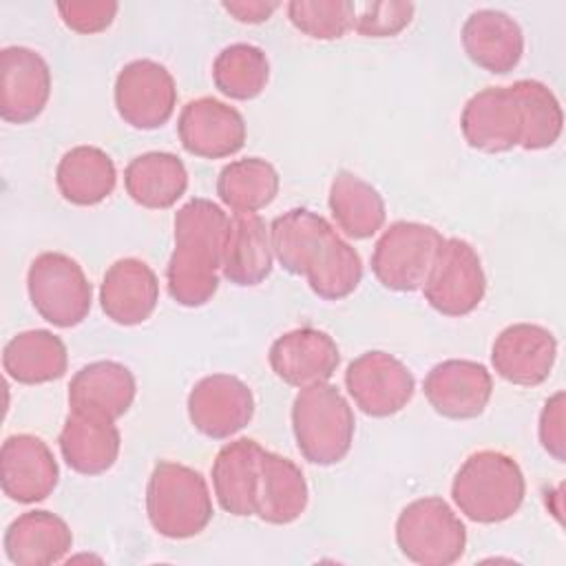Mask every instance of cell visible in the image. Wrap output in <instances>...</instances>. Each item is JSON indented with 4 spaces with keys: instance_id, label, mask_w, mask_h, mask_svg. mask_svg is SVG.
<instances>
[{
    "instance_id": "40",
    "label": "cell",
    "mask_w": 566,
    "mask_h": 566,
    "mask_svg": "<svg viewBox=\"0 0 566 566\" xmlns=\"http://www.w3.org/2000/svg\"><path fill=\"white\" fill-rule=\"evenodd\" d=\"M221 7L239 22H248V24H259L265 22L276 9L279 2H265V0H230V2H221Z\"/></svg>"
},
{
    "instance_id": "3",
    "label": "cell",
    "mask_w": 566,
    "mask_h": 566,
    "mask_svg": "<svg viewBox=\"0 0 566 566\" xmlns=\"http://www.w3.org/2000/svg\"><path fill=\"white\" fill-rule=\"evenodd\" d=\"M150 526L168 539L199 535L212 520V497L206 478L192 467L159 460L146 484Z\"/></svg>"
},
{
    "instance_id": "16",
    "label": "cell",
    "mask_w": 566,
    "mask_h": 566,
    "mask_svg": "<svg viewBox=\"0 0 566 566\" xmlns=\"http://www.w3.org/2000/svg\"><path fill=\"white\" fill-rule=\"evenodd\" d=\"M268 363L285 385L303 389L327 382L336 374L340 349L327 332L298 327L285 332L270 345Z\"/></svg>"
},
{
    "instance_id": "23",
    "label": "cell",
    "mask_w": 566,
    "mask_h": 566,
    "mask_svg": "<svg viewBox=\"0 0 566 566\" xmlns=\"http://www.w3.org/2000/svg\"><path fill=\"white\" fill-rule=\"evenodd\" d=\"M119 444L122 436L115 420L73 409L57 436L64 462L82 475L106 473L119 455Z\"/></svg>"
},
{
    "instance_id": "17",
    "label": "cell",
    "mask_w": 566,
    "mask_h": 566,
    "mask_svg": "<svg viewBox=\"0 0 566 566\" xmlns=\"http://www.w3.org/2000/svg\"><path fill=\"white\" fill-rule=\"evenodd\" d=\"M60 469L49 444L31 433H15L0 449V482L9 500L35 504L57 486Z\"/></svg>"
},
{
    "instance_id": "32",
    "label": "cell",
    "mask_w": 566,
    "mask_h": 566,
    "mask_svg": "<svg viewBox=\"0 0 566 566\" xmlns=\"http://www.w3.org/2000/svg\"><path fill=\"white\" fill-rule=\"evenodd\" d=\"M279 172L261 157H243L226 164L217 177V195L234 214L259 212L279 195Z\"/></svg>"
},
{
    "instance_id": "11",
    "label": "cell",
    "mask_w": 566,
    "mask_h": 566,
    "mask_svg": "<svg viewBox=\"0 0 566 566\" xmlns=\"http://www.w3.org/2000/svg\"><path fill=\"white\" fill-rule=\"evenodd\" d=\"M252 416V389L237 376H203L188 394V418L206 438L226 440L248 427Z\"/></svg>"
},
{
    "instance_id": "25",
    "label": "cell",
    "mask_w": 566,
    "mask_h": 566,
    "mask_svg": "<svg viewBox=\"0 0 566 566\" xmlns=\"http://www.w3.org/2000/svg\"><path fill=\"white\" fill-rule=\"evenodd\" d=\"M2 544L7 559L15 566H49L71 551L73 533L51 511H27L7 526Z\"/></svg>"
},
{
    "instance_id": "1",
    "label": "cell",
    "mask_w": 566,
    "mask_h": 566,
    "mask_svg": "<svg viewBox=\"0 0 566 566\" xmlns=\"http://www.w3.org/2000/svg\"><path fill=\"white\" fill-rule=\"evenodd\" d=\"M230 217L197 197L175 212V250L166 268L168 294L184 307L206 305L219 290V268Z\"/></svg>"
},
{
    "instance_id": "39",
    "label": "cell",
    "mask_w": 566,
    "mask_h": 566,
    "mask_svg": "<svg viewBox=\"0 0 566 566\" xmlns=\"http://www.w3.org/2000/svg\"><path fill=\"white\" fill-rule=\"evenodd\" d=\"M537 436L548 455L564 462L566 453V431H564V391H555L542 407Z\"/></svg>"
},
{
    "instance_id": "30",
    "label": "cell",
    "mask_w": 566,
    "mask_h": 566,
    "mask_svg": "<svg viewBox=\"0 0 566 566\" xmlns=\"http://www.w3.org/2000/svg\"><path fill=\"white\" fill-rule=\"evenodd\" d=\"M2 367L20 385H42L64 376L69 352L64 340L53 332L27 329L4 345Z\"/></svg>"
},
{
    "instance_id": "27",
    "label": "cell",
    "mask_w": 566,
    "mask_h": 566,
    "mask_svg": "<svg viewBox=\"0 0 566 566\" xmlns=\"http://www.w3.org/2000/svg\"><path fill=\"white\" fill-rule=\"evenodd\" d=\"M124 188L137 206L166 210L184 197L188 188V170L172 153H142L128 161L124 170Z\"/></svg>"
},
{
    "instance_id": "14",
    "label": "cell",
    "mask_w": 566,
    "mask_h": 566,
    "mask_svg": "<svg viewBox=\"0 0 566 566\" xmlns=\"http://www.w3.org/2000/svg\"><path fill=\"white\" fill-rule=\"evenodd\" d=\"M51 97V69L29 46L0 51V117L9 124H29Z\"/></svg>"
},
{
    "instance_id": "28",
    "label": "cell",
    "mask_w": 566,
    "mask_h": 566,
    "mask_svg": "<svg viewBox=\"0 0 566 566\" xmlns=\"http://www.w3.org/2000/svg\"><path fill=\"white\" fill-rule=\"evenodd\" d=\"M307 500L303 471L290 458L263 449L256 515L268 524H292L305 511Z\"/></svg>"
},
{
    "instance_id": "29",
    "label": "cell",
    "mask_w": 566,
    "mask_h": 566,
    "mask_svg": "<svg viewBox=\"0 0 566 566\" xmlns=\"http://www.w3.org/2000/svg\"><path fill=\"white\" fill-rule=\"evenodd\" d=\"M55 184L69 203L97 206L115 190L117 170L106 150L86 144L73 146L57 161Z\"/></svg>"
},
{
    "instance_id": "38",
    "label": "cell",
    "mask_w": 566,
    "mask_h": 566,
    "mask_svg": "<svg viewBox=\"0 0 566 566\" xmlns=\"http://www.w3.org/2000/svg\"><path fill=\"white\" fill-rule=\"evenodd\" d=\"M119 4L113 0H71L57 2L62 22L77 33H99L108 29L117 15Z\"/></svg>"
},
{
    "instance_id": "19",
    "label": "cell",
    "mask_w": 566,
    "mask_h": 566,
    "mask_svg": "<svg viewBox=\"0 0 566 566\" xmlns=\"http://www.w3.org/2000/svg\"><path fill=\"white\" fill-rule=\"evenodd\" d=\"M462 46L473 64L504 75L524 55V33L515 18L500 9H478L462 24Z\"/></svg>"
},
{
    "instance_id": "4",
    "label": "cell",
    "mask_w": 566,
    "mask_h": 566,
    "mask_svg": "<svg viewBox=\"0 0 566 566\" xmlns=\"http://www.w3.org/2000/svg\"><path fill=\"white\" fill-rule=\"evenodd\" d=\"M354 411L332 382L303 387L292 402V431L301 455L318 467L340 462L354 442Z\"/></svg>"
},
{
    "instance_id": "34",
    "label": "cell",
    "mask_w": 566,
    "mask_h": 566,
    "mask_svg": "<svg viewBox=\"0 0 566 566\" xmlns=\"http://www.w3.org/2000/svg\"><path fill=\"white\" fill-rule=\"evenodd\" d=\"M511 91L520 104L522 142L524 150H542L553 146L564 126V113L555 93L537 80H517Z\"/></svg>"
},
{
    "instance_id": "37",
    "label": "cell",
    "mask_w": 566,
    "mask_h": 566,
    "mask_svg": "<svg viewBox=\"0 0 566 566\" xmlns=\"http://www.w3.org/2000/svg\"><path fill=\"white\" fill-rule=\"evenodd\" d=\"M413 2H354L352 29L365 38H394L409 27Z\"/></svg>"
},
{
    "instance_id": "20",
    "label": "cell",
    "mask_w": 566,
    "mask_h": 566,
    "mask_svg": "<svg viewBox=\"0 0 566 566\" xmlns=\"http://www.w3.org/2000/svg\"><path fill=\"white\" fill-rule=\"evenodd\" d=\"M159 281L153 268L139 259H117L104 272L99 305L106 318L117 325H139L155 312Z\"/></svg>"
},
{
    "instance_id": "31",
    "label": "cell",
    "mask_w": 566,
    "mask_h": 566,
    "mask_svg": "<svg viewBox=\"0 0 566 566\" xmlns=\"http://www.w3.org/2000/svg\"><path fill=\"white\" fill-rule=\"evenodd\" d=\"M327 203L338 230L356 241L374 237L387 217L382 195L349 170H338L334 175Z\"/></svg>"
},
{
    "instance_id": "12",
    "label": "cell",
    "mask_w": 566,
    "mask_h": 566,
    "mask_svg": "<svg viewBox=\"0 0 566 566\" xmlns=\"http://www.w3.org/2000/svg\"><path fill=\"white\" fill-rule=\"evenodd\" d=\"M422 391L436 413L451 420H471L486 409L493 378L478 360L449 358L427 371Z\"/></svg>"
},
{
    "instance_id": "8",
    "label": "cell",
    "mask_w": 566,
    "mask_h": 566,
    "mask_svg": "<svg viewBox=\"0 0 566 566\" xmlns=\"http://www.w3.org/2000/svg\"><path fill=\"white\" fill-rule=\"evenodd\" d=\"M422 292L427 303L442 316L471 314L486 294V274L475 248L458 237L444 239Z\"/></svg>"
},
{
    "instance_id": "26",
    "label": "cell",
    "mask_w": 566,
    "mask_h": 566,
    "mask_svg": "<svg viewBox=\"0 0 566 566\" xmlns=\"http://www.w3.org/2000/svg\"><path fill=\"white\" fill-rule=\"evenodd\" d=\"M334 228L307 208H292L270 223L272 252L279 265L296 276H305L325 250Z\"/></svg>"
},
{
    "instance_id": "33",
    "label": "cell",
    "mask_w": 566,
    "mask_h": 566,
    "mask_svg": "<svg viewBox=\"0 0 566 566\" xmlns=\"http://www.w3.org/2000/svg\"><path fill=\"white\" fill-rule=\"evenodd\" d=\"M214 86L230 99H254L270 80V62L261 46L234 42L223 46L212 62Z\"/></svg>"
},
{
    "instance_id": "36",
    "label": "cell",
    "mask_w": 566,
    "mask_h": 566,
    "mask_svg": "<svg viewBox=\"0 0 566 566\" xmlns=\"http://www.w3.org/2000/svg\"><path fill=\"white\" fill-rule=\"evenodd\" d=\"M290 22L314 40H338L352 29L354 2L349 0H292Z\"/></svg>"
},
{
    "instance_id": "15",
    "label": "cell",
    "mask_w": 566,
    "mask_h": 566,
    "mask_svg": "<svg viewBox=\"0 0 566 566\" xmlns=\"http://www.w3.org/2000/svg\"><path fill=\"white\" fill-rule=\"evenodd\" d=\"M557 340L551 329L535 323L504 327L491 347V363L500 378L520 387L542 385L555 365Z\"/></svg>"
},
{
    "instance_id": "22",
    "label": "cell",
    "mask_w": 566,
    "mask_h": 566,
    "mask_svg": "<svg viewBox=\"0 0 566 566\" xmlns=\"http://www.w3.org/2000/svg\"><path fill=\"white\" fill-rule=\"evenodd\" d=\"M137 394L133 371L117 360H95L80 367L69 382V405L111 420L122 418Z\"/></svg>"
},
{
    "instance_id": "10",
    "label": "cell",
    "mask_w": 566,
    "mask_h": 566,
    "mask_svg": "<svg viewBox=\"0 0 566 566\" xmlns=\"http://www.w3.org/2000/svg\"><path fill=\"white\" fill-rule=\"evenodd\" d=\"M345 387L363 413L389 418L402 411L413 398L416 378L400 358L371 349L347 365Z\"/></svg>"
},
{
    "instance_id": "7",
    "label": "cell",
    "mask_w": 566,
    "mask_h": 566,
    "mask_svg": "<svg viewBox=\"0 0 566 566\" xmlns=\"http://www.w3.org/2000/svg\"><path fill=\"white\" fill-rule=\"evenodd\" d=\"M444 237L429 223L396 221L374 245L371 272L394 292H416L424 285Z\"/></svg>"
},
{
    "instance_id": "6",
    "label": "cell",
    "mask_w": 566,
    "mask_h": 566,
    "mask_svg": "<svg viewBox=\"0 0 566 566\" xmlns=\"http://www.w3.org/2000/svg\"><path fill=\"white\" fill-rule=\"evenodd\" d=\"M27 292L35 312L64 329L80 325L93 305L91 281L82 265L64 252H42L31 261Z\"/></svg>"
},
{
    "instance_id": "2",
    "label": "cell",
    "mask_w": 566,
    "mask_h": 566,
    "mask_svg": "<svg viewBox=\"0 0 566 566\" xmlns=\"http://www.w3.org/2000/svg\"><path fill=\"white\" fill-rule=\"evenodd\" d=\"M526 495L520 464L493 449L471 453L453 475L451 497L458 511L478 524H497L513 517Z\"/></svg>"
},
{
    "instance_id": "35",
    "label": "cell",
    "mask_w": 566,
    "mask_h": 566,
    "mask_svg": "<svg viewBox=\"0 0 566 566\" xmlns=\"http://www.w3.org/2000/svg\"><path fill=\"white\" fill-rule=\"evenodd\" d=\"M325 245L321 259L305 274L310 290L323 301H340L349 296L363 279L360 254L336 232Z\"/></svg>"
},
{
    "instance_id": "5",
    "label": "cell",
    "mask_w": 566,
    "mask_h": 566,
    "mask_svg": "<svg viewBox=\"0 0 566 566\" xmlns=\"http://www.w3.org/2000/svg\"><path fill=\"white\" fill-rule=\"evenodd\" d=\"M400 553L420 566H451L467 548V528L438 495L409 502L396 520Z\"/></svg>"
},
{
    "instance_id": "21",
    "label": "cell",
    "mask_w": 566,
    "mask_h": 566,
    "mask_svg": "<svg viewBox=\"0 0 566 566\" xmlns=\"http://www.w3.org/2000/svg\"><path fill=\"white\" fill-rule=\"evenodd\" d=\"M263 447L252 438L223 444L212 462V489L219 506L237 517L256 515Z\"/></svg>"
},
{
    "instance_id": "13",
    "label": "cell",
    "mask_w": 566,
    "mask_h": 566,
    "mask_svg": "<svg viewBox=\"0 0 566 566\" xmlns=\"http://www.w3.org/2000/svg\"><path fill=\"white\" fill-rule=\"evenodd\" d=\"M177 135L186 153L201 159H223L245 144L243 115L214 97L190 99L177 119Z\"/></svg>"
},
{
    "instance_id": "9",
    "label": "cell",
    "mask_w": 566,
    "mask_h": 566,
    "mask_svg": "<svg viewBox=\"0 0 566 566\" xmlns=\"http://www.w3.org/2000/svg\"><path fill=\"white\" fill-rule=\"evenodd\" d=\"M115 108L119 117L139 130L164 126L177 106V84L170 71L148 57L122 66L115 77Z\"/></svg>"
},
{
    "instance_id": "24",
    "label": "cell",
    "mask_w": 566,
    "mask_h": 566,
    "mask_svg": "<svg viewBox=\"0 0 566 566\" xmlns=\"http://www.w3.org/2000/svg\"><path fill=\"white\" fill-rule=\"evenodd\" d=\"M272 263L270 226L256 212L230 217L221 254L223 276L239 287H252L270 276Z\"/></svg>"
},
{
    "instance_id": "18",
    "label": "cell",
    "mask_w": 566,
    "mask_h": 566,
    "mask_svg": "<svg viewBox=\"0 0 566 566\" xmlns=\"http://www.w3.org/2000/svg\"><path fill=\"white\" fill-rule=\"evenodd\" d=\"M464 142L482 153H506L522 142L520 104L511 86H486L469 97L460 115Z\"/></svg>"
}]
</instances>
